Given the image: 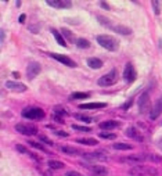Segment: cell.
Returning a JSON list of instances; mask_svg holds the SVG:
<instances>
[{"instance_id": "9", "label": "cell", "mask_w": 162, "mask_h": 176, "mask_svg": "<svg viewBox=\"0 0 162 176\" xmlns=\"http://www.w3.org/2000/svg\"><path fill=\"white\" fill-rule=\"evenodd\" d=\"M82 167H85L87 171H90L93 175L96 176H105L108 175V169L103 165H94V164H82Z\"/></svg>"}, {"instance_id": "20", "label": "cell", "mask_w": 162, "mask_h": 176, "mask_svg": "<svg viewBox=\"0 0 162 176\" xmlns=\"http://www.w3.org/2000/svg\"><path fill=\"white\" fill-rule=\"evenodd\" d=\"M50 32L53 33V36L55 38V40H57V43L60 45V46H64V47H67V43H65V39H64V36H62L61 32H58L57 29H51Z\"/></svg>"}, {"instance_id": "37", "label": "cell", "mask_w": 162, "mask_h": 176, "mask_svg": "<svg viewBox=\"0 0 162 176\" xmlns=\"http://www.w3.org/2000/svg\"><path fill=\"white\" fill-rule=\"evenodd\" d=\"M16 150L17 151H20V152H22V154H28V155H29V152H31L26 147H25V146H22V144H17Z\"/></svg>"}, {"instance_id": "3", "label": "cell", "mask_w": 162, "mask_h": 176, "mask_svg": "<svg viewBox=\"0 0 162 176\" xmlns=\"http://www.w3.org/2000/svg\"><path fill=\"white\" fill-rule=\"evenodd\" d=\"M158 171L153 167H146V165H136L129 169V175L132 176H146V175H157Z\"/></svg>"}, {"instance_id": "17", "label": "cell", "mask_w": 162, "mask_h": 176, "mask_svg": "<svg viewBox=\"0 0 162 176\" xmlns=\"http://www.w3.org/2000/svg\"><path fill=\"white\" fill-rule=\"evenodd\" d=\"M47 4L50 7H54V8H68L72 6V1H61V0H49Z\"/></svg>"}, {"instance_id": "18", "label": "cell", "mask_w": 162, "mask_h": 176, "mask_svg": "<svg viewBox=\"0 0 162 176\" xmlns=\"http://www.w3.org/2000/svg\"><path fill=\"white\" fill-rule=\"evenodd\" d=\"M87 65L92 69H100L103 67V61L100 58H97V57H90V58H87Z\"/></svg>"}, {"instance_id": "12", "label": "cell", "mask_w": 162, "mask_h": 176, "mask_svg": "<svg viewBox=\"0 0 162 176\" xmlns=\"http://www.w3.org/2000/svg\"><path fill=\"white\" fill-rule=\"evenodd\" d=\"M8 90H11V92H17V93H24V92H26V85H24V83H20V82H14V80H7L6 82V85H4Z\"/></svg>"}, {"instance_id": "40", "label": "cell", "mask_w": 162, "mask_h": 176, "mask_svg": "<svg viewBox=\"0 0 162 176\" xmlns=\"http://www.w3.org/2000/svg\"><path fill=\"white\" fill-rule=\"evenodd\" d=\"M65 176H83V175L79 173V172H76V171H68V172L65 173Z\"/></svg>"}, {"instance_id": "43", "label": "cell", "mask_w": 162, "mask_h": 176, "mask_svg": "<svg viewBox=\"0 0 162 176\" xmlns=\"http://www.w3.org/2000/svg\"><path fill=\"white\" fill-rule=\"evenodd\" d=\"M29 31L33 32V33H38L39 32V26L38 25H36V26H29Z\"/></svg>"}, {"instance_id": "35", "label": "cell", "mask_w": 162, "mask_h": 176, "mask_svg": "<svg viewBox=\"0 0 162 176\" xmlns=\"http://www.w3.org/2000/svg\"><path fill=\"white\" fill-rule=\"evenodd\" d=\"M71 128L74 129V130H79V132H92V129L87 128V126H80V125H72Z\"/></svg>"}, {"instance_id": "10", "label": "cell", "mask_w": 162, "mask_h": 176, "mask_svg": "<svg viewBox=\"0 0 162 176\" xmlns=\"http://www.w3.org/2000/svg\"><path fill=\"white\" fill-rule=\"evenodd\" d=\"M50 57H51V58H54V60H57L58 63L67 65V67H71V68H75V67H76V63H75L72 58H70L68 56L58 54V53H53V54H50Z\"/></svg>"}, {"instance_id": "41", "label": "cell", "mask_w": 162, "mask_h": 176, "mask_svg": "<svg viewBox=\"0 0 162 176\" xmlns=\"http://www.w3.org/2000/svg\"><path fill=\"white\" fill-rule=\"evenodd\" d=\"M51 119H54L55 122H58V123H64V119H62L61 117L55 115V114H53V115H51Z\"/></svg>"}, {"instance_id": "46", "label": "cell", "mask_w": 162, "mask_h": 176, "mask_svg": "<svg viewBox=\"0 0 162 176\" xmlns=\"http://www.w3.org/2000/svg\"><path fill=\"white\" fill-rule=\"evenodd\" d=\"M4 36H6V33H4V31H1V42H4Z\"/></svg>"}, {"instance_id": "15", "label": "cell", "mask_w": 162, "mask_h": 176, "mask_svg": "<svg viewBox=\"0 0 162 176\" xmlns=\"http://www.w3.org/2000/svg\"><path fill=\"white\" fill-rule=\"evenodd\" d=\"M99 126H100V129H104V130H111V129H115V128H119L121 126V122L119 121H103V122H100L99 123Z\"/></svg>"}, {"instance_id": "26", "label": "cell", "mask_w": 162, "mask_h": 176, "mask_svg": "<svg viewBox=\"0 0 162 176\" xmlns=\"http://www.w3.org/2000/svg\"><path fill=\"white\" fill-rule=\"evenodd\" d=\"M112 148L115 150H133V146L129 143H114L112 144Z\"/></svg>"}, {"instance_id": "27", "label": "cell", "mask_w": 162, "mask_h": 176, "mask_svg": "<svg viewBox=\"0 0 162 176\" xmlns=\"http://www.w3.org/2000/svg\"><path fill=\"white\" fill-rule=\"evenodd\" d=\"M47 165H49L51 169H62L64 167H65V165H64V162H61V161H57V160H49Z\"/></svg>"}, {"instance_id": "42", "label": "cell", "mask_w": 162, "mask_h": 176, "mask_svg": "<svg viewBox=\"0 0 162 176\" xmlns=\"http://www.w3.org/2000/svg\"><path fill=\"white\" fill-rule=\"evenodd\" d=\"M132 104H133V98H129V100L124 104V110H128L129 107H132Z\"/></svg>"}, {"instance_id": "31", "label": "cell", "mask_w": 162, "mask_h": 176, "mask_svg": "<svg viewBox=\"0 0 162 176\" xmlns=\"http://www.w3.org/2000/svg\"><path fill=\"white\" fill-rule=\"evenodd\" d=\"M61 33H62V36H65V38L68 39V42H75L74 33L71 32L70 29H67V28H62V29H61Z\"/></svg>"}, {"instance_id": "5", "label": "cell", "mask_w": 162, "mask_h": 176, "mask_svg": "<svg viewBox=\"0 0 162 176\" xmlns=\"http://www.w3.org/2000/svg\"><path fill=\"white\" fill-rule=\"evenodd\" d=\"M118 82V71L116 69H111V71L100 76V79L97 80V83L100 86H112Z\"/></svg>"}, {"instance_id": "1", "label": "cell", "mask_w": 162, "mask_h": 176, "mask_svg": "<svg viewBox=\"0 0 162 176\" xmlns=\"http://www.w3.org/2000/svg\"><path fill=\"white\" fill-rule=\"evenodd\" d=\"M96 40L101 47L107 49L109 51H115V50L119 49V42L111 35H97Z\"/></svg>"}, {"instance_id": "14", "label": "cell", "mask_w": 162, "mask_h": 176, "mask_svg": "<svg viewBox=\"0 0 162 176\" xmlns=\"http://www.w3.org/2000/svg\"><path fill=\"white\" fill-rule=\"evenodd\" d=\"M161 114H162V96L158 98V101H157V103H155V105L151 108V111H150V114H148V115H150V119L154 121V119H157V118H158Z\"/></svg>"}, {"instance_id": "16", "label": "cell", "mask_w": 162, "mask_h": 176, "mask_svg": "<svg viewBox=\"0 0 162 176\" xmlns=\"http://www.w3.org/2000/svg\"><path fill=\"white\" fill-rule=\"evenodd\" d=\"M126 136L133 139V140H137V142H143V136H141V132H139L136 128H133V126H129V128L126 129Z\"/></svg>"}, {"instance_id": "2", "label": "cell", "mask_w": 162, "mask_h": 176, "mask_svg": "<svg viewBox=\"0 0 162 176\" xmlns=\"http://www.w3.org/2000/svg\"><path fill=\"white\" fill-rule=\"evenodd\" d=\"M25 119H32V121H39V119H43L45 118V111L39 107H26L24 108L22 112H21Z\"/></svg>"}, {"instance_id": "36", "label": "cell", "mask_w": 162, "mask_h": 176, "mask_svg": "<svg viewBox=\"0 0 162 176\" xmlns=\"http://www.w3.org/2000/svg\"><path fill=\"white\" fill-rule=\"evenodd\" d=\"M99 136H100L101 139H108V140H114V139H116V135H114V133H107V132H101Z\"/></svg>"}, {"instance_id": "6", "label": "cell", "mask_w": 162, "mask_h": 176, "mask_svg": "<svg viewBox=\"0 0 162 176\" xmlns=\"http://www.w3.org/2000/svg\"><path fill=\"white\" fill-rule=\"evenodd\" d=\"M139 110L141 114H146V112L151 111V98H150V93L148 92H144L141 93V96L139 97Z\"/></svg>"}, {"instance_id": "23", "label": "cell", "mask_w": 162, "mask_h": 176, "mask_svg": "<svg viewBox=\"0 0 162 176\" xmlns=\"http://www.w3.org/2000/svg\"><path fill=\"white\" fill-rule=\"evenodd\" d=\"M26 143L29 144L31 147H33V148H36V150H39V151H43L45 154H50V152H49V150H47L46 147H45L43 144L38 143V142H33V140H29V142H26Z\"/></svg>"}, {"instance_id": "28", "label": "cell", "mask_w": 162, "mask_h": 176, "mask_svg": "<svg viewBox=\"0 0 162 176\" xmlns=\"http://www.w3.org/2000/svg\"><path fill=\"white\" fill-rule=\"evenodd\" d=\"M90 93H83V92H76L70 96V100H80V98H89Z\"/></svg>"}, {"instance_id": "29", "label": "cell", "mask_w": 162, "mask_h": 176, "mask_svg": "<svg viewBox=\"0 0 162 176\" xmlns=\"http://www.w3.org/2000/svg\"><path fill=\"white\" fill-rule=\"evenodd\" d=\"M75 45H76L79 49H89V47H90V42H89L87 39H83V38H79V39H76Z\"/></svg>"}, {"instance_id": "34", "label": "cell", "mask_w": 162, "mask_h": 176, "mask_svg": "<svg viewBox=\"0 0 162 176\" xmlns=\"http://www.w3.org/2000/svg\"><path fill=\"white\" fill-rule=\"evenodd\" d=\"M39 140H40L42 143L47 144V146H54L53 140H50V139H49L47 136H45V135H39Z\"/></svg>"}, {"instance_id": "13", "label": "cell", "mask_w": 162, "mask_h": 176, "mask_svg": "<svg viewBox=\"0 0 162 176\" xmlns=\"http://www.w3.org/2000/svg\"><path fill=\"white\" fill-rule=\"evenodd\" d=\"M83 158L87 161H99V162H107L108 157L104 155L103 152H85Z\"/></svg>"}, {"instance_id": "11", "label": "cell", "mask_w": 162, "mask_h": 176, "mask_svg": "<svg viewBox=\"0 0 162 176\" xmlns=\"http://www.w3.org/2000/svg\"><path fill=\"white\" fill-rule=\"evenodd\" d=\"M40 71H42V65L39 64V63H36V61H32L26 67V76L29 79H33L35 76H38L39 74H40Z\"/></svg>"}, {"instance_id": "32", "label": "cell", "mask_w": 162, "mask_h": 176, "mask_svg": "<svg viewBox=\"0 0 162 176\" xmlns=\"http://www.w3.org/2000/svg\"><path fill=\"white\" fill-rule=\"evenodd\" d=\"M147 161H151V162H162V157L157 155V154H146Z\"/></svg>"}, {"instance_id": "30", "label": "cell", "mask_w": 162, "mask_h": 176, "mask_svg": "<svg viewBox=\"0 0 162 176\" xmlns=\"http://www.w3.org/2000/svg\"><path fill=\"white\" fill-rule=\"evenodd\" d=\"M75 118H76L78 121L85 122V123H92V122H93L92 117H87V115H83V114H75Z\"/></svg>"}, {"instance_id": "21", "label": "cell", "mask_w": 162, "mask_h": 176, "mask_svg": "<svg viewBox=\"0 0 162 176\" xmlns=\"http://www.w3.org/2000/svg\"><path fill=\"white\" fill-rule=\"evenodd\" d=\"M112 31H115L116 33H121V35H130L132 33V29L125 26V25H114Z\"/></svg>"}, {"instance_id": "33", "label": "cell", "mask_w": 162, "mask_h": 176, "mask_svg": "<svg viewBox=\"0 0 162 176\" xmlns=\"http://www.w3.org/2000/svg\"><path fill=\"white\" fill-rule=\"evenodd\" d=\"M151 6H153V10H154L155 14L159 16V13H161V1L154 0V1H151Z\"/></svg>"}, {"instance_id": "47", "label": "cell", "mask_w": 162, "mask_h": 176, "mask_svg": "<svg viewBox=\"0 0 162 176\" xmlns=\"http://www.w3.org/2000/svg\"><path fill=\"white\" fill-rule=\"evenodd\" d=\"M158 146H159V147H161V148H162V137H161V139H159V140H158Z\"/></svg>"}, {"instance_id": "44", "label": "cell", "mask_w": 162, "mask_h": 176, "mask_svg": "<svg viewBox=\"0 0 162 176\" xmlns=\"http://www.w3.org/2000/svg\"><path fill=\"white\" fill-rule=\"evenodd\" d=\"M25 18H26V16H25V14H21L20 18H18V21H20L21 24H24V22H25Z\"/></svg>"}, {"instance_id": "49", "label": "cell", "mask_w": 162, "mask_h": 176, "mask_svg": "<svg viewBox=\"0 0 162 176\" xmlns=\"http://www.w3.org/2000/svg\"><path fill=\"white\" fill-rule=\"evenodd\" d=\"M13 75H14V78H20V75H18L17 72H13Z\"/></svg>"}, {"instance_id": "22", "label": "cell", "mask_w": 162, "mask_h": 176, "mask_svg": "<svg viewBox=\"0 0 162 176\" xmlns=\"http://www.w3.org/2000/svg\"><path fill=\"white\" fill-rule=\"evenodd\" d=\"M60 151L67 154V155H76V154H79V150L75 148V147H71V146H62V147H60Z\"/></svg>"}, {"instance_id": "8", "label": "cell", "mask_w": 162, "mask_h": 176, "mask_svg": "<svg viewBox=\"0 0 162 176\" xmlns=\"http://www.w3.org/2000/svg\"><path fill=\"white\" fill-rule=\"evenodd\" d=\"M137 78V72L134 69V65L132 63H128L125 65V69H124V79L128 82V83H133Z\"/></svg>"}, {"instance_id": "25", "label": "cell", "mask_w": 162, "mask_h": 176, "mask_svg": "<svg viewBox=\"0 0 162 176\" xmlns=\"http://www.w3.org/2000/svg\"><path fill=\"white\" fill-rule=\"evenodd\" d=\"M97 21H99L101 25H104L105 28H109V29H112V28H114V25H112V22H111V20H108V18H105V17L97 16Z\"/></svg>"}, {"instance_id": "38", "label": "cell", "mask_w": 162, "mask_h": 176, "mask_svg": "<svg viewBox=\"0 0 162 176\" xmlns=\"http://www.w3.org/2000/svg\"><path fill=\"white\" fill-rule=\"evenodd\" d=\"M54 114H55V115H58V117H67V115H68V112L67 111H64V110H62V108H55V110H54Z\"/></svg>"}, {"instance_id": "24", "label": "cell", "mask_w": 162, "mask_h": 176, "mask_svg": "<svg viewBox=\"0 0 162 176\" xmlns=\"http://www.w3.org/2000/svg\"><path fill=\"white\" fill-rule=\"evenodd\" d=\"M76 143L79 144H85V146H96L97 140L92 139V137H83V139H76Z\"/></svg>"}, {"instance_id": "4", "label": "cell", "mask_w": 162, "mask_h": 176, "mask_svg": "<svg viewBox=\"0 0 162 176\" xmlns=\"http://www.w3.org/2000/svg\"><path fill=\"white\" fill-rule=\"evenodd\" d=\"M16 130L18 133H21V135H25V136H35V135H38V128H36V125L28 123V122L17 123Z\"/></svg>"}, {"instance_id": "19", "label": "cell", "mask_w": 162, "mask_h": 176, "mask_svg": "<svg viewBox=\"0 0 162 176\" xmlns=\"http://www.w3.org/2000/svg\"><path fill=\"white\" fill-rule=\"evenodd\" d=\"M105 103H86V104H80L79 108L80 110H97V108H104Z\"/></svg>"}, {"instance_id": "7", "label": "cell", "mask_w": 162, "mask_h": 176, "mask_svg": "<svg viewBox=\"0 0 162 176\" xmlns=\"http://www.w3.org/2000/svg\"><path fill=\"white\" fill-rule=\"evenodd\" d=\"M122 162L125 164H130V165H140V164H143L144 161H147L146 158V154H130V155H128V157H124V158H121Z\"/></svg>"}, {"instance_id": "45", "label": "cell", "mask_w": 162, "mask_h": 176, "mask_svg": "<svg viewBox=\"0 0 162 176\" xmlns=\"http://www.w3.org/2000/svg\"><path fill=\"white\" fill-rule=\"evenodd\" d=\"M100 6H101L103 8H107V10H109V6H108V3H105V1H101Z\"/></svg>"}, {"instance_id": "39", "label": "cell", "mask_w": 162, "mask_h": 176, "mask_svg": "<svg viewBox=\"0 0 162 176\" xmlns=\"http://www.w3.org/2000/svg\"><path fill=\"white\" fill-rule=\"evenodd\" d=\"M54 135L58 137H68V133L67 132H62V130H54Z\"/></svg>"}, {"instance_id": "48", "label": "cell", "mask_w": 162, "mask_h": 176, "mask_svg": "<svg viewBox=\"0 0 162 176\" xmlns=\"http://www.w3.org/2000/svg\"><path fill=\"white\" fill-rule=\"evenodd\" d=\"M16 6L17 7H21V1H16Z\"/></svg>"}]
</instances>
